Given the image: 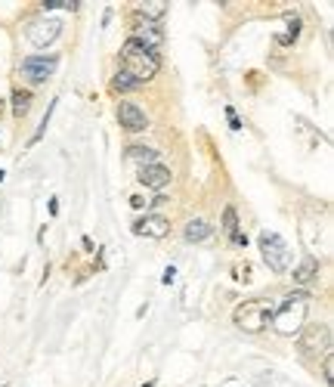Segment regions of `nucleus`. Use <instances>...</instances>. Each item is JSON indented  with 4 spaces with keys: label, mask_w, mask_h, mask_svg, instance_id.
I'll return each mask as SVG.
<instances>
[{
    "label": "nucleus",
    "mask_w": 334,
    "mask_h": 387,
    "mask_svg": "<svg viewBox=\"0 0 334 387\" xmlns=\"http://www.w3.org/2000/svg\"><path fill=\"white\" fill-rule=\"evenodd\" d=\"M257 245H260V255H263V264L270 266L276 276H285V273L291 270V260H294V251H291V245L285 242L279 232H270V230H263L257 236Z\"/></svg>",
    "instance_id": "4"
},
{
    "label": "nucleus",
    "mask_w": 334,
    "mask_h": 387,
    "mask_svg": "<svg viewBox=\"0 0 334 387\" xmlns=\"http://www.w3.org/2000/svg\"><path fill=\"white\" fill-rule=\"evenodd\" d=\"M41 6H44V12H50V10H78L81 0H41Z\"/></svg>",
    "instance_id": "20"
},
{
    "label": "nucleus",
    "mask_w": 334,
    "mask_h": 387,
    "mask_svg": "<svg viewBox=\"0 0 334 387\" xmlns=\"http://www.w3.org/2000/svg\"><path fill=\"white\" fill-rule=\"evenodd\" d=\"M133 41L137 44H143V46H149V50H155V53H161V46H164V31H161V25L158 22H149V19H143L139 12H133Z\"/></svg>",
    "instance_id": "9"
},
{
    "label": "nucleus",
    "mask_w": 334,
    "mask_h": 387,
    "mask_svg": "<svg viewBox=\"0 0 334 387\" xmlns=\"http://www.w3.org/2000/svg\"><path fill=\"white\" fill-rule=\"evenodd\" d=\"M146 205H149V202H146L143 196H130V208H133V211H143Z\"/></svg>",
    "instance_id": "26"
},
{
    "label": "nucleus",
    "mask_w": 334,
    "mask_h": 387,
    "mask_svg": "<svg viewBox=\"0 0 334 387\" xmlns=\"http://www.w3.org/2000/svg\"><path fill=\"white\" fill-rule=\"evenodd\" d=\"M59 62H62V56L59 53H46V56H25L22 65H19V75L25 78L28 84H46L53 75H56Z\"/></svg>",
    "instance_id": "6"
},
{
    "label": "nucleus",
    "mask_w": 334,
    "mask_h": 387,
    "mask_svg": "<svg viewBox=\"0 0 334 387\" xmlns=\"http://www.w3.org/2000/svg\"><path fill=\"white\" fill-rule=\"evenodd\" d=\"M81 245H84V251H96V245H93V239H90V236H84V239H81Z\"/></svg>",
    "instance_id": "29"
},
{
    "label": "nucleus",
    "mask_w": 334,
    "mask_h": 387,
    "mask_svg": "<svg viewBox=\"0 0 334 387\" xmlns=\"http://www.w3.org/2000/svg\"><path fill=\"white\" fill-rule=\"evenodd\" d=\"M59 35H62V22H59V19H46V16L28 22V28H25V41H28L31 46H37V50L50 46Z\"/></svg>",
    "instance_id": "7"
},
{
    "label": "nucleus",
    "mask_w": 334,
    "mask_h": 387,
    "mask_svg": "<svg viewBox=\"0 0 334 387\" xmlns=\"http://www.w3.org/2000/svg\"><path fill=\"white\" fill-rule=\"evenodd\" d=\"M170 180H173V173H170V168H167V164H161V162L146 164V168L137 171V183L146 186V189H152V192H164L167 186H170Z\"/></svg>",
    "instance_id": "10"
},
{
    "label": "nucleus",
    "mask_w": 334,
    "mask_h": 387,
    "mask_svg": "<svg viewBox=\"0 0 334 387\" xmlns=\"http://www.w3.org/2000/svg\"><path fill=\"white\" fill-rule=\"evenodd\" d=\"M232 276H236V282H242V285L254 282V273H251V264H248V260H245V264H238V266H232Z\"/></svg>",
    "instance_id": "21"
},
{
    "label": "nucleus",
    "mask_w": 334,
    "mask_h": 387,
    "mask_svg": "<svg viewBox=\"0 0 334 387\" xmlns=\"http://www.w3.org/2000/svg\"><path fill=\"white\" fill-rule=\"evenodd\" d=\"M137 81H133V78H127L121 69L115 71V78H112V93H130V90H137Z\"/></svg>",
    "instance_id": "18"
},
{
    "label": "nucleus",
    "mask_w": 334,
    "mask_h": 387,
    "mask_svg": "<svg viewBox=\"0 0 334 387\" xmlns=\"http://www.w3.org/2000/svg\"><path fill=\"white\" fill-rule=\"evenodd\" d=\"M211 236H213V226L208 223V220H202V217L186 220V226H183V239H186L189 245H202V242H208Z\"/></svg>",
    "instance_id": "13"
},
{
    "label": "nucleus",
    "mask_w": 334,
    "mask_h": 387,
    "mask_svg": "<svg viewBox=\"0 0 334 387\" xmlns=\"http://www.w3.org/2000/svg\"><path fill=\"white\" fill-rule=\"evenodd\" d=\"M133 236H143V239H167L170 236V220L164 214H146L139 220H133Z\"/></svg>",
    "instance_id": "11"
},
{
    "label": "nucleus",
    "mask_w": 334,
    "mask_h": 387,
    "mask_svg": "<svg viewBox=\"0 0 334 387\" xmlns=\"http://www.w3.org/2000/svg\"><path fill=\"white\" fill-rule=\"evenodd\" d=\"M56 105H59V99H53V103H50V105H46V115L41 118V128H37V130H35V137H31V139H28V146H35V143H41V137H44V133H46V128H50V118H53V112H56Z\"/></svg>",
    "instance_id": "19"
},
{
    "label": "nucleus",
    "mask_w": 334,
    "mask_h": 387,
    "mask_svg": "<svg viewBox=\"0 0 334 387\" xmlns=\"http://www.w3.org/2000/svg\"><path fill=\"white\" fill-rule=\"evenodd\" d=\"M31 90H22V87H12V93H10V103H12V115L16 118H25L31 112Z\"/></svg>",
    "instance_id": "15"
},
{
    "label": "nucleus",
    "mask_w": 334,
    "mask_h": 387,
    "mask_svg": "<svg viewBox=\"0 0 334 387\" xmlns=\"http://www.w3.org/2000/svg\"><path fill=\"white\" fill-rule=\"evenodd\" d=\"M226 118H229V130H245L242 128V121H238V115H236V105H226Z\"/></svg>",
    "instance_id": "24"
},
{
    "label": "nucleus",
    "mask_w": 334,
    "mask_h": 387,
    "mask_svg": "<svg viewBox=\"0 0 334 387\" xmlns=\"http://www.w3.org/2000/svg\"><path fill=\"white\" fill-rule=\"evenodd\" d=\"M306 310H310V291H291L285 301H279L270 313V325L276 335L294 338L306 322Z\"/></svg>",
    "instance_id": "1"
},
{
    "label": "nucleus",
    "mask_w": 334,
    "mask_h": 387,
    "mask_svg": "<svg viewBox=\"0 0 334 387\" xmlns=\"http://www.w3.org/2000/svg\"><path fill=\"white\" fill-rule=\"evenodd\" d=\"M3 177H6V171H0V183H3Z\"/></svg>",
    "instance_id": "31"
},
{
    "label": "nucleus",
    "mask_w": 334,
    "mask_h": 387,
    "mask_svg": "<svg viewBox=\"0 0 334 387\" xmlns=\"http://www.w3.org/2000/svg\"><path fill=\"white\" fill-rule=\"evenodd\" d=\"M282 19L288 22V35H276L272 41H276L279 46H291V44L300 37V31H304V22H300V16H297V12H285Z\"/></svg>",
    "instance_id": "14"
},
{
    "label": "nucleus",
    "mask_w": 334,
    "mask_h": 387,
    "mask_svg": "<svg viewBox=\"0 0 334 387\" xmlns=\"http://www.w3.org/2000/svg\"><path fill=\"white\" fill-rule=\"evenodd\" d=\"M115 115H118V124H121L127 133L149 130V115H146L143 105L133 103V99H121V103H118V109H115Z\"/></svg>",
    "instance_id": "8"
},
{
    "label": "nucleus",
    "mask_w": 334,
    "mask_h": 387,
    "mask_svg": "<svg viewBox=\"0 0 334 387\" xmlns=\"http://www.w3.org/2000/svg\"><path fill=\"white\" fill-rule=\"evenodd\" d=\"M56 214H59V198L53 196V198H50V217H56Z\"/></svg>",
    "instance_id": "28"
},
{
    "label": "nucleus",
    "mask_w": 334,
    "mask_h": 387,
    "mask_svg": "<svg viewBox=\"0 0 334 387\" xmlns=\"http://www.w3.org/2000/svg\"><path fill=\"white\" fill-rule=\"evenodd\" d=\"M0 387H6V384H0Z\"/></svg>",
    "instance_id": "33"
},
{
    "label": "nucleus",
    "mask_w": 334,
    "mask_h": 387,
    "mask_svg": "<svg viewBox=\"0 0 334 387\" xmlns=\"http://www.w3.org/2000/svg\"><path fill=\"white\" fill-rule=\"evenodd\" d=\"M3 105H6V103H3V99H0V112H3Z\"/></svg>",
    "instance_id": "32"
},
{
    "label": "nucleus",
    "mask_w": 334,
    "mask_h": 387,
    "mask_svg": "<svg viewBox=\"0 0 334 387\" xmlns=\"http://www.w3.org/2000/svg\"><path fill=\"white\" fill-rule=\"evenodd\" d=\"M127 162L139 164V168H146V164H155L158 162V152L149 149V146H127Z\"/></svg>",
    "instance_id": "16"
},
{
    "label": "nucleus",
    "mask_w": 334,
    "mask_h": 387,
    "mask_svg": "<svg viewBox=\"0 0 334 387\" xmlns=\"http://www.w3.org/2000/svg\"><path fill=\"white\" fill-rule=\"evenodd\" d=\"M322 378H325V384L331 387V381H334V356L331 353H325L322 356Z\"/></svg>",
    "instance_id": "22"
},
{
    "label": "nucleus",
    "mask_w": 334,
    "mask_h": 387,
    "mask_svg": "<svg viewBox=\"0 0 334 387\" xmlns=\"http://www.w3.org/2000/svg\"><path fill=\"white\" fill-rule=\"evenodd\" d=\"M161 205H170V202H167V196H164V192H158V196H155V202H152V208H161Z\"/></svg>",
    "instance_id": "27"
},
{
    "label": "nucleus",
    "mask_w": 334,
    "mask_h": 387,
    "mask_svg": "<svg viewBox=\"0 0 334 387\" xmlns=\"http://www.w3.org/2000/svg\"><path fill=\"white\" fill-rule=\"evenodd\" d=\"M139 387H155V381H146V384H139Z\"/></svg>",
    "instance_id": "30"
},
{
    "label": "nucleus",
    "mask_w": 334,
    "mask_h": 387,
    "mask_svg": "<svg viewBox=\"0 0 334 387\" xmlns=\"http://www.w3.org/2000/svg\"><path fill=\"white\" fill-rule=\"evenodd\" d=\"M319 270H322V266H319V260L313 257V255H304L297 260V266H294V270H288L291 273V282L297 285L300 291L306 289V285H313L319 279Z\"/></svg>",
    "instance_id": "12"
},
{
    "label": "nucleus",
    "mask_w": 334,
    "mask_h": 387,
    "mask_svg": "<svg viewBox=\"0 0 334 387\" xmlns=\"http://www.w3.org/2000/svg\"><path fill=\"white\" fill-rule=\"evenodd\" d=\"M331 325L328 322H304L297 332V350L304 356H325L331 353Z\"/></svg>",
    "instance_id": "5"
},
{
    "label": "nucleus",
    "mask_w": 334,
    "mask_h": 387,
    "mask_svg": "<svg viewBox=\"0 0 334 387\" xmlns=\"http://www.w3.org/2000/svg\"><path fill=\"white\" fill-rule=\"evenodd\" d=\"M229 242L236 245V248H248V232H242V226H238V230L229 236Z\"/></svg>",
    "instance_id": "23"
},
{
    "label": "nucleus",
    "mask_w": 334,
    "mask_h": 387,
    "mask_svg": "<svg viewBox=\"0 0 334 387\" xmlns=\"http://www.w3.org/2000/svg\"><path fill=\"white\" fill-rule=\"evenodd\" d=\"M220 230H223L226 236H232V232L238 230V211H236V205H226V208H223V217H220Z\"/></svg>",
    "instance_id": "17"
},
{
    "label": "nucleus",
    "mask_w": 334,
    "mask_h": 387,
    "mask_svg": "<svg viewBox=\"0 0 334 387\" xmlns=\"http://www.w3.org/2000/svg\"><path fill=\"white\" fill-rule=\"evenodd\" d=\"M158 69H161V53L149 50V46L137 44L133 37H127L124 46H121V71L127 78H133L139 87L146 81H152V78L158 75Z\"/></svg>",
    "instance_id": "2"
},
{
    "label": "nucleus",
    "mask_w": 334,
    "mask_h": 387,
    "mask_svg": "<svg viewBox=\"0 0 334 387\" xmlns=\"http://www.w3.org/2000/svg\"><path fill=\"white\" fill-rule=\"evenodd\" d=\"M173 279H177V266L167 264V266H164V273H161V282H164V285H173Z\"/></svg>",
    "instance_id": "25"
},
{
    "label": "nucleus",
    "mask_w": 334,
    "mask_h": 387,
    "mask_svg": "<svg viewBox=\"0 0 334 387\" xmlns=\"http://www.w3.org/2000/svg\"><path fill=\"white\" fill-rule=\"evenodd\" d=\"M272 307H276L272 298H251V301L238 304L236 310H232V322H236V329L248 332V335H257V332H263L266 325H270Z\"/></svg>",
    "instance_id": "3"
}]
</instances>
